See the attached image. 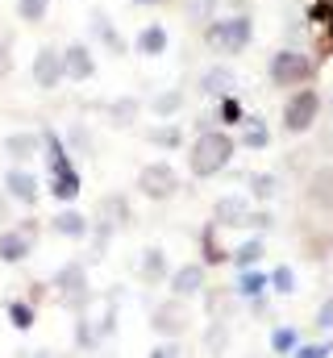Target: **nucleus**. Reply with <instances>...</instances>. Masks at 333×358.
Returning <instances> with one entry per match:
<instances>
[{
  "label": "nucleus",
  "instance_id": "7ed1b4c3",
  "mask_svg": "<svg viewBox=\"0 0 333 358\" xmlns=\"http://www.w3.org/2000/svg\"><path fill=\"white\" fill-rule=\"evenodd\" d=\"M254 42V17L250 13H221L204 25V46L217 55H242Z\"/></svg>",
  "mask_w": 333,
  "mask_h": 358
},
{
  "label": "nucleus",
  "instance_id": "58836bf2",
  "mask_svg": "<svg viewBox=\"0 0 333 358\" xmlns=\"http://www.w3.org/2000/svg\"><path fill=\"white\" fill-rule=\"evenodd\" d=\"M71 155H92V146H96V138L83 129V125H71V134H67V142H63Z\"/></svg>",
  "mask_w": 333,
  "mask_h": 358
},
{
  "label": "nucleus",
  "instance_id": "f3484780",
  "mask_svg": "<svg viewBox=\"0 0 333 358\" xmlns=\"http://www.w3.org/2000/svg\"><path fill=\"white\" fill-rule=\"evenodd\" d=\"M96 221H100V225H108V229H121V225H129V221H134V208H129V200H125L121 192H113V196H104V200H100Z\"/></svg>",
  "mask_w": 333,
  "mask_h": 358
},
{
  "label": "nucleus",
  "instance_id": "aec40b11",
  "mask_svg": "<svg viewBox=\"0 0 333 358\" xmlns=\"http://www.w3.org/2000/svg\"><path fill=\"white\" fill-rule=\"evenodd\" d=\"M166 46H171V34H166V25H159V21L142 25V34L134 38V50H138V55H146V59L166 55Z\"/></svg>",
  "mask_w": 333,
  "mask_h": 358
},
{
  "label": "nucleus",
  "instance_id": "c03bdc74",
  "mask_svg": "<svg viewBox=\"0 0 333 358\" xmlns=\"http://www.w3.org/2000/svg\"><path fill=\"white\" fill-rule=\"evenodd\" d=\"M246 225H254L258 234H267V229L275 225V217H271V213H254V208H250V221H246Z\"/></svg>",
  "mask_w": 333,
  "mask_h": 358
},
{
  "label": "nucleus",
  "instance_id": "a878e982",
  "mask_svg": "<svg viewBox=\"0 0 333 358\" xmlns=\"http://www.w3.org/2000/svg\"><path fill=\"white\" fill-rule=\"evenodd\" d=\"M183 17H187V25H208L213 17H221V0H187L183 4Z\"/></svg>",
  "mask_w": 333,
  "mask_h": 358
},
{
  "label": "nucleus",
  "instance_id": "39448f33",
  "mask_svg": "<svg viewBox=\"0 0 333 358\" xmlns=\"http://www.w3.org/2000/svg\"><path fill=\"white\" fill-rule=\"evenodd\" d=\"M55 300L67 313H83L92 304V287H87V267L83 263H63L55 271Z\"/></svg>",
  "mask_w": 333,
  "mask_h": 358
},
{
  "label": "nucleus",
  "instance_id": "3c124183",
  "mask_svg": "<svg viewBox=\"0 0 333 358\" xmlns=\"http://www.w3.org/2000/svg\"><path fill=\"white\" fill-rule=\"evenodd\" d=\"M134 4H171V0H134Z\"/></svg>",
  "mask_w": 333,
  "mask_h": 358
},
{
  "label": "nucleus",
  "instance_id": "c756f323",
  "mask_svg": "<svg viewBox=\"0 0 333 358\" xmlns=\"http://www.w3.org/2000/svg\"><path fill=\"white\" fill-rule=\"evenodd\" d=\"M204 304H208V317H213V321H225V317L234 313V304H238V292H234V287L208 292V300H204Z\"/></svg>",
  "mask_w": 333,
  "mask_h": 358
},
{
  "label": "nucleus",
  "instance_id": "9d476101",
  "mask_svg": "<svg viewBox=\"0 0 333 358\" xmlns=\"http://www.w3.org/2000/svg\"><path fill=\"white\" fill-rule=\"evenodd\" d=\"M63 80H67V76H63V50L38 46V55H34V84L42 92H55Z\"/></svg>",
  "mask_w": 333,
  "mask_h": 358
},
{
  "label": "nucleus",
  "instance_id": "8fccbe9b",
  "mask_svg": "<svg viewBox=\"0 0 333 358\" xmlns=\"http://www.w3.org/2000/svg\"><path fill=\"white\" fill-rule=\"evenodd\" d=\"M4 225H8V196L0 192V229H4Z\"/></svg>",
  "mask_w": 333,
  "mask_h": 358
},
{
  "label": "nucleus",
  "instance_id": "4c0bfd02",
  "mask_svg": "<svg viewBox=\"0 0 333 358\" xmlns=\"http://www.w3.org/2000/svg\"><path fill=\"white\" fill-rule=\"evenodd\" d=\"M296 346H300V334H296V329H288V325H279V329L271 334V350H275V355H292Z\"/></svg>",
  "mask_w": 333,
  "mask_h": 358
},
{
  "label": "nucleus",
  "instance_id": "37998d69",
  "mask_svg": "<svg viewBox=\"0 0 333 358\" xmlns=\"http://www.w3.org/2000/svg\"><path fill=\"white\" fill-rule=\"evenodd\" d=\"M313 325H317V329H333V296L317 308V321H313Z\"/></svg>",
  "mask_w": 333,
  "mask_h": 358
},
{
  "label": "nucleus",
  "instance_id": "09e8293b",
  "mask_svg": "<svg viewBox=\"0 0 333 358\" xmlns=\"http://www.w3.org/2000/svg\"><path fill=\"white\" fill-rule=\"evenodd\" d=\"M46 300V283H29V304H42Z\"/></svg>",
  "mask_w": 333,
  "mask_h": 358
},
{
  "label": "nucleus",
  "instance_id": "bb28decb",
  "mask_svg": "<svg viewBox=\"0 0 333 358\" xmlns=\"http://www.w3.org/2000/svg\"><path fill=\"white\" fill-rule=\"evenodd\" d=\"M166 275H171V267H166V255H163V250H159V246L142 250V279H146V283H163Z\"/></svg>",
  "mask_w": 333,
  "mask_h": 358
},
{
  "label": "nucleus",
  "instance_id": "e433bc0d",
  "mask_svg": "<svg viewBox=\"0 0 333 358\" xmlns=\"http://www.w3.org/2000/svg\"><path fill=\"white\" fill-rule=\"evenodd\" d=\"M113 329H117V292L104 296V313H100V321H96V338H108Z\"/></svg>",
  "mask_w": 333,
  "mask_h": 358
},
{
  "label": "nucleus",
  "instance_id": "5701e85b",
  "mask_svg": "<svg viewBox=\"0 0 333 358\" xmlns=\"http://www.w3.org/2000/svg\"><path fill=\"white\" fill-rule=\"evenodd\" d=\"M238 146H246V150H267V146H271V129H267L262 117H246V121H242Z\"/></svg>",
  "mask_w": 333,
  "mask_h": 358
},
{
  "label": "nucleus",
  "instance_id": "473e14b6",
  "mask_svg": "<svg viewBox=\"0 0 333 358\" xmlns=\"http://www.w3.org/2000/svg\"><path fill=\"white\" fill-rule=\"evenodd\" d=\"M146 142H150V146H163V150H179V146H183V134H179V125L166 121V125H155V129L146 134Z\"/></svg>",
  "mask_w": 333,
  "mask_h": 358
},
{
  "label": "nucleus",
  "instance_id": "cd10ccee",
  "mask_svg": "<svg viewBox=\"0 0 333 358\" xmlns=\"http://www.w3.org/2000/svg\"><path fill=\"white\" fill-rule=\"evenodd\" d=\"M225 350H229V325H225V321H213V325L204 329V355L221 358Z\"/></svg>",
  "mask_w": 333,
  "mask_h": 358
},
{
  "label": "nucleus",
  "instance_id": "0eeeda50",
  "mask_svg": "<svg viewBox=\"0 0 333 358\" xmlns=\"http://www.w3.org/2000/svg\"><path fill=\"white\" fill-rule=\"evenodd\" d=\"M138 192H142L146 200H171V196L179 192V171H175L171 163H146V167L138 171Z\"/></svg>",
  "mask_w": 333,
  "mask_h": 358
},
{
  "label": "nucleus",
  "instance_id": "9b49d317",
  "mask_svg": "<svg viewBox=\"0 0 333 358\" xmlns=\"http://www.w3.org/2000/svg\"><path fill=\"white\" fill-rule=\"evenodd\" d=\"M250 221V200L246 196H221L213 204V225L217 229H246Z\"/></svg>",
  "mask_w": 333,
  "mask_h": 358
},
{
  "label": "nucleus",
  "instance_id": "412c9836",
  "mask_svg": "<svg viewBox=\"0 0 333 358\" xmlns=\"http://www.w3.org/2000/svg\"><path fill=\"white\" fill-rule=\"evenodd\" d=\"M50 229H55L59 238H71V242H80V238H87L92 221H87L83 213H76V208H63V213H55V217H50Z\"/></svg>",
  "mask_w": 333,
  "mask_h": 358
},
{
  "label": "nucleus",
  "instance_id": "4be33fe9",
  "mask_svg": "<svg viewBox=\"0 0 333 358\" xmlns=\"http://www.w3.org/2000/svg\"><path fill=\"white\" fill-rule=\"evenodd\" d=\"M138 113H142V100H134V96H121V100H108V104H104V117H108V125H117V129H129V125L138 121Z\"/></svg>",
  "mask_w": 333,
  "mask_h": 358
},
{
  "label": "nucleus",
  "instance_id": "393cba45",
  "mask_svg": "<svg viewBox=\"0 0 333 358\" xmlns=\"http://www.w3.org/2000/svg\"><path fill=\"white\" fill-rule=\"evenodd\" d=\"M200 255H204V259H200L204 267H221V263L229 259V255H225V250L217 246V225H213V221H208V225L200 229Z\"/></svg>",
  "mask_w": 333,
  "mask_h": 358
},
{
  "label": "nucleus",
  "instance_id": "dca6fc26",
  "mask_svg": "<svg viewBox=\"0 0 333 358\" xmlns=\"http://www.w3.org/2000/svg\"><path fill=\"white\" fill-rule=\"evenodd\" d=\"M304 200L321 213H333V167H317L309 176V187H304Z\"/></svg>",
  "mask_w": 333,
  "mask_h": 358
},
{
  "label": "nucleus",
  "instance_id": "79ce46f5",
  "mask_svg": "<svg viewBox=\"0 0 333 358\" xmlns=\"http://www.w3.org/2000/svg\"><path fill=\"white\" fill-rule=\"evenodd\" d=\"M333 346H296L292 350V358H330Z\"/></svg>",
  "mask_w": 333,
  "mask_h": 358
},
{
  "label": "nucleus",
  "instance_id": "6ab92c4d",
  "mask_svg": "<svg viewBox=\"0 0 333 358\" xmlns=\"http://www.w3.org/2000/svg\"><path fill=\"white\" fill-rule=\"evenodd\" d=\"M92 34H96V42H100L108 55H117V59L125 55V38L117 34V25L108 21V13H104V8H92Z\"/></svg>",
  "mask_w": 333,
  "mask_h": 358
},
{
  "label": "nucleus",
  "instance_id": "4468645a",
  "mask_svg": "<svg viewBox=\"0 0 333 358\" xmlns=\"http://www.w3.org/2000/svg\"><path fill=\"white\" fill-rule=\"evenodd\" d=\"M29 250H34V238H25L21 225H4V229H0V263L17 267V263L29 259Z\"/></svg>",
  "mask_w": 333,
  "mask_h": 358
},
{
  "label": "nucleus",
  "instance_id": "2eb2a0df",
  "mask_svg": "<svg viewBox=\"0 0 333 358\" xmlns=\"http://www.w3.org/2000/svg\"><path fill=\"white\" fill-rule=\"evenodd\" d=\"M4 192H8V200H21L25 208H29V204H38V196H42L38 176H34L29 167H13V171L4 176Z\"/></svg>",
  "mask_w": 333,
  "mask_h": 358
},
{
  "label": "nucleus",
  "instance_id": "a18cd8bd",
  "mask_svg": "<svg viewBox=\"0 0 333 358\" xmlns=\"http://www.w3.org/2000/svg\"><path fill=\"white\" fill-rule=\"evenodd\" d=\"M330 255V238H309V259H325Z\"/></svg>",
  "mask_w": 333,
  "mask_h": 358
},
{
  "label": "nucleus",
  "instance_id": "6e6552de",
  "mask_svg": "<svg viewBox=\"0 0 333 358\" xmlns=\"http://www.w3.org/2000/svg\"><path fill=\"white\" fill-rule=\"evenodd\" d=\"M150 329L163 334L166 342L183 338V334H187V304H183L179 296H171V300H163V304H155V313H150Z\"/></svg>",
  "mask_w": 333,
  "mask_h": 358
},
{
  "label": "nucleus",
  "instance_id": "a211bd4d",
  "mask_svg": "<svg viewBox=\"0 0 333 358\" xmlns=\"http://www.w3.org/2000/svg\"><path fill=\"white\" fill-rule=\"evenodd\" d=\"M234 88H238V76H234V67H225V63H217V67H208V71L200 76V92H204L208 100H221V96H229Z\"/></svg>",
  "mask_w": 333,
  "mask_h": 358
},
{
  "label": "nucleus",
  "instance_id": "f257e3e1",
  "mask_svg": "<svg viewBox=\"0 0 333 358\" xmlns=\"http://www.w3.org/2000/svg\"><path fill=\"white\" fill-rule=\"evenodd\" d=\"M234 155H238V138H229L217 125L213 129H200L192 138V146H187V171L196 179H213L234 163Z\"/></svg>",
  "mask_w": 333,
  "mask_h": 358
},
{
  "label": "nucleus",
  "instance_id": "603ef678",
  "mask_svg": "<svg viewBox=\"0 0 333 358\" xmlns=\"http://www.w3.org/2000/svg\"><path fill=\"white\" fill-rule=\"evenodd\" d=\"M325 4H330V8H333V0H325Z\"/></svg>",
  "mask_w": 333,
  "mask_h": 358
},
{
  "label": "nucleus",
  "instance_id": "1a4fd4ad",
  "mask_svg": "<svg viewBox=\"0 0 333 358\" xmlns=\"http://www.w3.org/2000/svg\"><path fill=\"white\" fill-rule=\"evenodd\" d=\"M166 283H171V296L192 300V296H200L208 287V267L204 263H183V267H175L166 275Z\"/></svg>",
  "mask_w": 333,
  "mask_h": 358
},
{
  "label": "nucleus",
  "instance_id": "b1692460",
  "mask_svg": "<svg viewBox=\"0 0 333 358\" xmlns=\"http://www.w3.org/2000/svg\"><path fill=\"white\" fill-rule=\"evenodd\" d=\"M187 104V96L179 88H166V92H159L155 100H150V113L159 117V121H171V117H179V108Z\"/></svg>",
  "mask_w": 333,
  "mask_h": 358
},
{
  "label": "nucleus",
  "instance_id": "20e7f679",
  "mask_svg": "<svg viewBox=\"0 0 333 358\" xmlns=\"http://www.w3.org/2000/svg\"><path fill=\"white\" fill-rule=\"evenodd\" d=\"M271 84L275 88H309L317 80V63L300 50V46H283L271 55V67H267Z\"/></svg>",
  "mask_w": 333,
  "mask_h": 358
},
{
  "label": "nucleus",
  "instance_id": "ddd939ff",
  "mask_svg": "<svg viewBox=\"0 0 333 358\" xmlns=\"http://www.w3.org/2000/svg\"><path fill=\"white\" fill-rule=\"evenodd\" d=\"M63 76L76 80V84H83V80L96 76V59H92V46H87V42H71V46L63 50Z\"/></svg>",
  "mask_w": 333,
  "mask_h": 358
},
{
  "label": "nucleus",
  "instance_id": "c9c22d12",
  "mask_svg": "<svg viewBox=\"0 0 333 358\" xmlns=\"http://www.w3.org/2000/svg\"><path fill=\"white\" fill-rule=\"evenodd\" d=\"M8 325L21 329V334L34 329V304H29V300H13V304H8Z\"/></svg>",
  "mask_w": 333,
  "mask_h": 358
},
{
  "label": "nucleus",
  "instance_id": "2f4dec72",
  "mask_svg": "<svg viewBox=\"0 0 333 358\" xmlns=\"http://www.w3.org/2000/svg\"><path fill=\"white\" fill-rule=\"evenodd\" d=\"M213 121H221V125H242L246 121V108H242V100L229 92V96H221L217 100V117Z\"/></svg>",
  "mask_w": 333,
  "mask_h": 358
},
{
  "label": "nucleus",
  "instance_id": "7c9ffc66",
  "mask_svg": "<svg viewBox=\"0 0 333 358\" xmlns=\"http://www.w3.org/2000/svg\"><path fill=\"white\" fill-rule=\"evenodd\" d=\"M246 183H250V196L254 200H275L279 196V176L275 171H254Z\"/></svg>",
  "mask_w": 333,
  "mask_h": 358
},
{
  "label": "nucleus",
  "instance_id": "c85d7f7f",
  "mask_svg": "<svg viewBox=\"0 0 333 358\" xmlns=\"http://www.w3.org/2000/svg\"><path fill=\"white\" fill-rule=\"evenodd\" d=\"M267 287H271V275H262V271L246 267V271H242V279H238V287H234V292H238L242 300H254V296H262Z\"/></svg>",
  "mask_w": 333,
  "mask_h": 358
},
{
  "label": "nucleus",
  "instance_id": "ea45409f",
  "mask_svg": "<svg viewBox=\"0 0 333 358\" xmlns=\"http://www.w3.org/2000/svg\"><path fill=\"white\" fill-rule=\"evenodd\" d=\"M100 338H96V325H92V317L87 313H80V321H76V346L80 350H92Z\"/></svg>",
  "mask_w": 333,
  "mask_h": 358
},
{
  "label": "nucleus",
  "instance_id": "a19ab883",
  "mask_svg": "<svg viewBox=\"0 0 333 358\" xmlns=\"http://www.w3.org/2000/svg\"><path fill=\"white\" fill-rule=\"evenodd\" d=\"M271 287H275L279 296H292V292H296V271L292 267H275L271 271Z\"/></svg>",
  "mask_w": 333,
  "mask_h": 358
},
{
  "label": "nucleus",
  "instance_id": "f03ea898",
  "mask_svg": "<svg viewBox=\"0 0 333 358\" xmlns=\"http://www.w3.org/2000/svg\"><path fill=\"white\" fill-rule=\"evenodd\" d=\"M42 150H46V167H50V196L71 204L83 187L80 171H76V163H71V150L63 146V138H59L55 129H42Z\"/></svg>",
  "mask_w": 333,
  "mask_h": 358
},
{
  "label": "nucleus",
  "instance_id": "f8f14e48",
  "mask_svg": "<svg viewBox=\"0 0 333 358\" xmlns=\"http://www.w3.org/2000/svg\"><path fill=\"white\" fill-rule=\"evenodd\" d=\"M4 155H8L17 167H25L29 159L42 155V129H17V134H8V138H4Z\"/></svg>",
  "mask_w": 333,
  "mask_h": 358
},
{
  "label": "nucleus",
  "instance_id": "49530a36",
  "mask_svg": "<svg viewBox=\"0 0 333 358\" xmlns=\"http://www.w3.org/2000/svg\"><path fill=\"white\" fill-rule=\"evenodd\" d=\"M179 355H183V350H179L175 342H163V346H155V350H150V358H179Z\"/></svg>",
  "mask_w": 333,
  "mask_h": 358
},
{
  "label": "nucleus",
  "instance_id": "de8ad7c7",
  "mask_svg": "<svg viewBox=\"0 0 333 358\" xmlns=\"http://www.w3.org/2000/svg\"><path fill=\"white\" fill-rule=\"evenodd\" d=\"M8 71H13V55H8V46L0 42V80H4Z\"/></svg>",
  "mask_w": 333,
  "mask_h": 358
},
{
  "label": "nucleus",
  "instance_id": "423d86ee",
  "mask_svg": "<svg viewBox=\"0 0 333 358\" xmlns=\"http://www.w3.org/2000/svg\"><path fill=\"white\" fill-rule=\"evenodd\" d=\"M321 117V92L317 88H296L283 100V134H309Z\"/></svg>",
  "mask_w": 333,
  "mask_h": 358
},
{
  "label": "nucleus",
  "instance_id": "72a5a7b5",
  "mask_svg": "<svg viewBox=\"0 0 333 358\" xmlns=\"http://www.w3.org/2000/svg\"><path fill=\"white\" fill-rule=\"evenodd\" d=\"M262 255H267V246H262V238H246V242H242V246H238V250H234L229 259H234L238 267L246 271V267H254V263H258Z\"/></svg>",
  "mask_w": 333,
  "mask_h": 358
},
{
  "label": "nucleus",
  "instance_id": "f704fd0d",
  "mask_svg": "<svg viewBox=\"0 0 333 358\" xmlns=\"http://www.w3.org/2000/svg\"><path fill=\"white\" fill-rule=\"evenodd\" d=\"M46 13H50V0H17V17L25 25H42Z\"/></svg>",
  "mask_w": 333,
  "mask_h": 358
}]
</instances>
